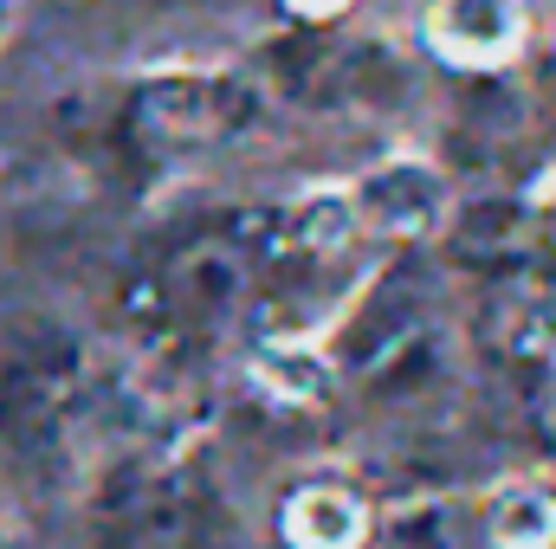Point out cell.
<instances>
[{
  "instance_id": "1",
  "label": "cell",
  "mask_w": 556,
  "mask_h": 549,
  "mask_svg": "<svg viewBox=\"0 0 556 549\" xmlns=\"http://www.w3.org/2000/svg\"><path fill=\"white\" fill-rule=\"evenodd\" d=\"M78 401H85V356L65 330L26 323L0 343V439L13 452L59 446Z\"/></svg>"
},
{
  "instance_id": "2",
  "label": "cell",
  "mask_w": 556,
  "mask_h": 549,
  "mask_svg": "<svg viewBox=\"0 0 556 549\" xmlns=\"http://www.w3.org/2000/svg\"><path fill=\"white\" fill-rule=\"evenodd\" d=\"M111 549H207V498L175 472H137L104 505Z\"/></svg>"
},
{
  "instance_id": "3",
  "label": "cell",
  "mask_w": 556,
  "mask_h": 549,
  "mask_svg": "<svg viewBox=\"0 0 556 549\" xmlns=\"http://www.w3.org/2000/svg\"><path fill=\"white\" fill-rule=\"evenodd\" d=\"M420 26L459 65H498L525 39V0H420Z\"/></svg>"
},
{
  "instance_id": "4",
  "label": "cell",
  "mask_w": 556,
  "mask_h": 549,
  "mask_svg": "<svg viewBox=\"0 0 556 549\" xmlns=\"http://www.w3.org/2000/svg\"><path fill=\"white\" fill-rule=\"evenodd\" d=\"M240 85H220V78H181V85H155L142 98V124L162 142H201L220 137L240 124Z\"/></svg>"
},
{
  "instance_id": "5",
  "label": "cell",
  "mask_w": 556,
  "mask_h": 549,
  "mask_svg": "<svg viewBox=\"0 0 556 549\" xmlns=\"http://www.w3.org/2000/svg\"><path fill=\"white\" fill-rule=\"evenodd\" d=\"M285 537L298 549H356L369 537V511L337 485H311L285 505Z\"/></svg>"
},
{
  "instance_id": "6",
  "label": "cell",
  "mask_w": 556,
  "mask_h": 549,
  "mask_svg": "<svg viewBox=\"0 0 556 549\" xmlns=\"http://www.w3.org/2000/svg\"><path fill=\"white\" fill-rule=\"evenodd\" d=\"M356 207L382 227V233H427L433 227V214H440V181L427 175V168H382L363 194H356Z\"/></svg>"
},
{
  "instance_id": "7",
  "label": "cell",
  "mask_w": 556,
  "mask_h": 549,
  "mask_svg": "<svg viewBox=\"0 0 556 549\" xmlns=\"http://www.w3.org/2000/svg\"><path fill=\"white\" fill-rule=\"evenodd\" d=\"M492 549H556V491L544 485H511L492 498Z\"/></svg>"
},
{
  "instance_id": "8",
  "label": "cell",
  "mask_w": 556,
  "mask_h": 549,
  "mask_svg": "<svg viewBox=\"0 0 556 549\" xmlns=\"http://www.w3.org/2000/svg\"><path fill=\"white\" fill-rule=\"evenodd\" d=\"M298 7H304V13H337L343 0H298Z\"/></svg>"
}]
</instances>
